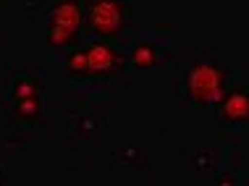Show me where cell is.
Returning a JSON list of instances; mask_svg holds the SVG:
<instances>
[{
  "label": "cell",
  "instance_id": "6da1fadb",
  "mask_svg": "<svg viewBox=\"0 0 249 186\" xmlns=\"http://www.w3.org/2000/svg\"><path fill=\"white\" fill-rule=\"evenodd\" d=\"M226 71L215 61H194L184 71V95L192 105H213L226 95Z\"/></svg>",
  "mask_w": 249,
  "mask_h": 186
},
{
  "label": "cell",
  "instance_id": "7a4b0ae2",
  "mask_svg": "<svg viewBox=\"0 0 249 186\" xmlns=\"http://www.w3.org/2000/svg\"><path fill=\"white\" fill-rule=\"evenodd\" d=\"M84 21L97 39L118 34L129 21V3L126 0H89L84 5Z\"/></svg>",
  "mask_w": 249,
  "mask_h": 186
},
{
  "label": "cell",
  "instance_id": "3957f363",
  "mask_svg": "<svg viewBox=\"0 0 249 186\" xmlns=\"http://www.w3.org/2000/svg\"><path fill=\"white\" fill-rule=\"evenodd\" d=\"M87 63H89V76H105L113 74L121 63V52L110 39H92L89 45H84Z\"/></svg>",
  "mask_w": 249,
  "mask_h": 186
},
{
  "label": "cell",
  "instance_id": "277c9868",
  "mask_svg": "<svg viewBox=\"0 0 249 186\" xmlns=\"http://www.w3.org/2000/svg\"><path fill=\"white\" fill-rule=\"evenodd\" d=\"M163 55H165V39L155 37L150 32L139 34L129 48V61H131V66H137V68H152V66L160 63Z\"/></svg>",
  "mask_w": 249,
  "mask_h": 186
},
{
  "label": "cell",
  "instance_id": "5b68a950",
  "mask_svg": "<svg viewBox=\"0 0 249 186\" xmlns=\"http://www.w3.org/2000/svg\"><path fill=\"white\" fill-rule=\"evenodd\" d=\"M218 118L228 126H241L249 121V92L244 89H226L218 100Z\"/></svg>",
  "mask_w": 249,
  "mask_h": 186
},
{
  "label": "cell",
  "instance_id": "8992f818",
  "mask_svg": "<svg viewBox=\"0 0 249 186\" xmlns=\"http://www.w3.org/2000/svg\"><path fill=\"white\" fill-rule=\"evenodd\" d=\"M84 24V3L82 0H55L48 11V26H60V29L82 32Z\"/></svg>",
  "mask_w": 249,
  "mask_h": 186
},
{
  "label": "cell",
  "instance_id": "52a82bcc",
  "mask_svg": "<svg viewBox=\"0 0 249 186\" xmlns=\"http://www.w3.org/2000/svg\"><path fill=\"white\" fill-rule=\"evenodd\" d=\"M29 97H42V84L32 71H11L8 76V102Z\"/></svg>",
  "mask_w": 249,
  "mask_h": 186
},
{
  "label": "cell",
  "instance_id": "ba28073f",
  "mask_svg": "<svg viewBox=\"0 0 249 186\" xmlns=\"http://www.w3.org/2000/svg\"><path fill=\"white\" fill-rule=\"evenodd\" d=\"M8 113H11V121H16V123H35L45 113L42 97H29V100H18V102H8Z\"/></svg>",
  "mask_w": 249,
  "mask_h": 186
},
{
  "label": "cell",
  "instance_id": "9c48e42d",
  "mask_svg": "<svg viewBox=\"0 0 249 186\" xmlns=\"http://www.w3.org/2000/svg\"><path fill=\"white\" fill-rule=\"evenodd\" d=\"M45 39L53 50H71L79 45L82 39V32H73V29H60V26H48L45 32Z\"/></svg>",
  "mask_w": 249,
  "mask_h": 186
},
{
  "label": "cell",
  "instance_id": "30bf717a",
  "mask_svg": "<svg viewBox=\"0 0 249 186\" xmlns=\"http://www.w3.org/2000/svg\"><path fill=\"white\" fill-rule=\"evenodd\" d=\"M63 68H66V74L73 76V79H89V63H87L84 48H71L69 55H66V61H63Z\"/></svg>",
  "mask_w": 249,
  "mask_h": 186
}]
</instances>
